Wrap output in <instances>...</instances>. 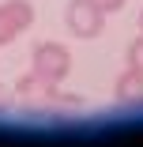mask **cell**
<instances>
[{
  "label": "cell",
  "mask_w": 143,
  "mask_h": 147,
  "mask_svg": "<svg viewBox=\"0 0 143 147\" xmlns=\"http://www.w3.org/2000/svg\"><path fill=\"white\" fill-rule=\"evenodd\" d=\"M94 4H102V8H117L121 0H94Z\"/></svg>",
  "instance_id": "cell-1"
}]
</instances>
